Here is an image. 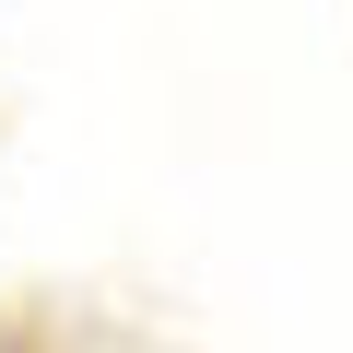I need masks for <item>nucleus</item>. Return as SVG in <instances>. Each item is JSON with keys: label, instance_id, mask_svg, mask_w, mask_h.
<instances>
[{"label": "nucleus", "instance_id": "obj_1", "mask_svg": "<svg viewBox=\"0 0 353 353\" xmlns=\"http://www.w3.org/2000/svg\"><path fill=\"white\" fill-rule=\"evenodd\" d=\"M0 353H130V341L71 318V306H48V294H24V306H0Z\"/></svg>", "mask_w": 353, "mask_h": 353}]
</instances>
